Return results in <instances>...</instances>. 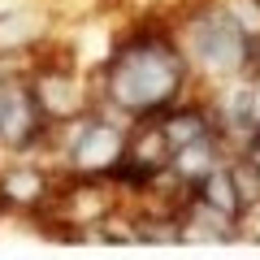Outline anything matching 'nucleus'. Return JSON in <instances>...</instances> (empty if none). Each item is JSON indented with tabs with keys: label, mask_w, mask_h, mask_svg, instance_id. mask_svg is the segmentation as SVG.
I'll list each match as a JSON object with an SVG mask.
<instances>
[{
	"label": "nucleus",
	"mask_w": 260,
	"mask_h": 260,
	"mask_svg": "<svg viewBox=\"0 0 260 260\" xmlns=\"http://www.w3.org/2000/svg\"><path fill=\"white\" fill-rule=\"evenodd\" d=\"M186 70L191 61H186L182 44H174L169 35H139L109 65V100L121 113L156 117L186 87Z\"/></svg>",
	"instance_id": "nucleus-1"
},
{
	"label": "nucleus",
	"mask_w": 260,
	"mask_h": 260,
	"mask_svg": "<svg viewBox=\"0 0 260 260\" xmlns=\"http://www.w3.org/2000/svg\"><path fill=\"white\" fill-rule=\"evenodd\" d=\"M182 52H186V61L200 65L204 74L239 78V74H247L251 39L234 26V18L221 5H208L204 13H195L182 26Z\"/></svg>",
	"instance_id": "nucleus-2"
},
{
	"label": "nucleus",
	"mask_w": 260,
	"mask_h": 260,
	"mask_svg": "<svg viewBox=\"0 0 260 260\" xmlns=\"http://www.w3.org/2000/svg\"><path fill=\"white\" fill-rule=\"evenodd\" d=\"M70 130H74V135H70V165H74L78 174H109L113 160L126 148L121 130L109 126V121H100V117H83Z\"/></svg>",
	"instance_id": "nucleus-3"
},
{
	"label": "nucleus",
	"mask_w": 260,
	"mask_h": 260,
	"mask_svg": "<svg viewBox=\"0 0 260 260\" xmlns=\"http://www.w3.org/2000/svg\"><path fill=\"white\" fill-rule=\"evenodd\" d=\"M191 200H200V204H208V208H217L221 217H230V221H243V200H239V191H234V182H230V169H225V160L221 165H213L200 182L191 186Z\"/></svg>",
	"instance_id": "nucleus-4"
},
{
	"label": "nucleus",
	"mask_w": 260,
	"mask_h": 260,
	"mask_svg": "<svg viewBox=\"0 0 260 260\" xmlns=\"http://www.w3.org/2000/svg\"><path fill=\"white\" fill-rule=\"evenodd\" d=\"M208 130H217L213 113H204L200 104H182V109L169 104V109H165V121H160V139H165L169 152H174V148H182V143L208 135Z\"/></svg>",
	"instance_id": "nucleus-5"
},
{
	"label": "nucleus",
	"mask_w": 260,
	"mask_h": 260,
	"mask_svg": "<svg viewBox=\"0 0 260 260\" xmlns=\"http://www.w3.org/2000/svg\"><path fill=\"white\" fill-rule=\"evenodd\" d=\"M44 191H48L44 169H35V165H13L9 174H5V195H9V204H39Z\"/></svg>",
	"instance_id": "nucleus-6"
},
{
	"label": "nucleus",
	"mask_w": 260,
	"mask_h": 260,
	"mask_svg": "<svg viewBox=\"0 0 260 260\" xmlns=\"http://www.w3.org/2000/svg\"><path fill=\"white\" fill-rule=\"evenodd\" d=\"M225 169H230V182H234V191H239V200H243V213L260 208V169L251 165L243 152L234 160H225Z\"/></svg>",
	"instance_id": "nucleus-7"
}]
</instances>
